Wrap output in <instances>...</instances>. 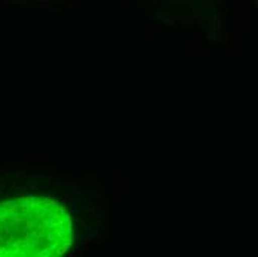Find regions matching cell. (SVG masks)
I'll list each match as a JSON object with an SVG mask.
<instances>
[{"instance_id":"cell-1","label":"cell","mask_w":258,"mask_h":257,"mask_svg":"<svg viewBox=\"0 0 258 257\" xmlns=\"http://www.w3.org/2000/svg\"><path fill=\"white\" fill-rule=\"evenodd\" d=\"M73 241L69 213L45 196L0 202V257H55Z\"/></svg>"}]
</instances>
